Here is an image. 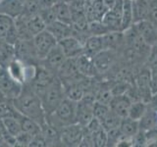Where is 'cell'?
<instances>
[{"label":"cell","mask_w":157,"mask_h":147,"mask_svg":"<svg viewBox=\"0 0 157 147\" xmlns=\"http://www.w3.org/2000/svg\"><path fill=\"white\" fill-rule=\"evenodd\" d=\"M12 104L20 114L36 121L41 126L45 125L46 114L42 107L40 98L28 83L23 85L21 92L12 100Z\"/></svg>","instance_id":"obj_1"},{"label":"cell","mask_w":157,"mask_h":147,"mask_svg":"<svg viewBox=\"0 0 157 147\" xmlns=\"http://www.w3.org/2000/svg\"><path fill=\"white\" fill-rule=\"evenodd\" d=\"M46 123L59 130L77 123V102L65 98L52 114L46 116Z\"/></svg>","instance_id":"obj_2"},{"label":"cell","mask_w":157,"mask_h":147,"mask_svg":"<svg viewBox=\"0 0 157 147\" xmlns=\"http://www.w3.org/2000/svg\"><path fill=\"white\" fill-rule=\"evenodd\" d=\"M39 98L46 116L52 114L66 98L64 86L60 78L58 77L54 78L53 81L45 88V90L39 95Z\"/></svg>","instance_id":"obj_3"},{"label":"cell","mask_w":157,"mask_h":147,"mask_svg":"<svg viewBox=\"0 0 157 147\" xmlns=\"http://www.w3.org/2000/svg\"><path fill=\"white\" fill-rule=\"evenodd\" d=\"M95 103L94 93L87 92L80 101L77 102V123L82 126H87L93 116V106Z\"/></svg>","instance_id":"obj_4"},{"label":"cell","mask_w":157,"mask_h":147,"mask_svg":"<svg viewBox=\"0 0 157 147\" xmlns=\"http://www.w3.org/2000/svg\"><path fill=\"white\" fill-rule=\"evenodd\" d=\"M122 12L123 0H117L103 15L101 22L110 32H122Z\"/></svg>","instance_id":"obj_5"},{"label":"cell","mask_w":157,"mask_h":147,"mask_svg":"<svg viewBox=\"0 0 157 147\" xmlns=\"http://www.w3.org/2000/svg\"><path fill=\"white\" fill-rule=\"evenodd\" d=\"M33 44L36 47V55L40 61L46 57L51 49L58 44L57 39L45 28L44 31L37 33L33 36Z\"/></svg>","instance_id":"obj_6"},{"label":"cell","mask_w":157,"mask_h":147,"mask_svg":"<svg viewBox=\"0 0 157 147\" xmlns=\"http://www.w3.org/2000/svg\"><path fill=\"white\" fill-rule=\"evenodd\" d=\"M56 77L57 76L53 75L47 69L37 64L36 69V74H34L33 80L28 85H29V86L33 88V90L39 96Z\"/></svg>","instance_id":"obj_7"},{"label":"cell","mask_w":157,"mask_h":147,"mask_svg":"<svg viewBox=\"0 0 157 147\" xmlns=\"http://www.w3.org/2000/svg\"><path fill=\"white\" fill-rule=\"evenodd\" d=\"M150 69H142L135 77V85L137 95L140 96V100L148 104L152 92L150 88Z\"/></svg>","instance_id":"obj_8"},{"label":"cell","mask_w":157,"mask_h":147,"mask_svg":"<svg viewBox=\"0 0 157 147\" xmlns=\"http://www.w3.org/2000/svg\"><path fill=\"white\" fill-rule=\"evenodd\" d=\"M83 134V126L78 123L69 125L60 130L62 146L75 147L80 146Z\"/></svg>","instance_id":"obj_9"},{"label":"cell","mask_w":157,"mask_h":147,"mask_svg":"<svg viewBox=\"0 0 157 147\" xmlns=\"http://www.w3.org/2000/svg\"><path fill=\"white\" fill-rule=\"evenodd\" d=\"M67 57L64 54L62 48L59 46V44H57L56 46H54L50 52H49L46 57L39 61V65H41L44 67L49 72H51L53 75L57 76L58 71L60 67L63 65V63L65 62Z\"/></svg>","instance_id":"obj_10"},{"label":"cell","mask_w":157,"mask_h":147,"mask_svg":"<svg viewBox=\"0 0 157 147\" xmlns=\"http://www.w3.org/2000/svg\"><path fill=\"white\" fill-rule=\"evenodd\" d=\"M23 88V85L15 81L10 76L8 71L4 68H0V89L6 94L10 99L16 98Z\"/></svg>","instance_id":"obj_11"},{"label":"cell","mask_w":157,"mask_h":147,"mask_svg":"<svg viewBox=\"0 0 157 147\" xmlns=\"http://www.w3.org/2000/svg\"><path fill=\"white\" fill-rule=\"evenodd\" d=\"M134 28L149 46H153L157 43V27L150 20L137 22L134 24Z\"/></svg>","instance_id":"obj_12"},{"label":"cell","mask_w":157,"mask_h":147,"mask_svg":"<svg viewBox=\"0 0 157 147\" xmlns=\"http://www.w3.org/2000/svg\"><path fill=\"white\" fill-rule=\"evenodd\" d=\"M67 58H77L83 53V44L75 36H69L58 41Z\"/></svg>","instance_id":"obj_13"},{"label":"cell","mask_w":157,"mask_h":147,"mask_svg":"<svg viewBox=\"0 0 157 147\" xmlns=\"http://www.w3.org/2000/svg\"><path fill=\"white\" fill-rule=\"evenodd\" d=\"M92 62L96 70L97 75L105 74L110 69L114 62V54L113 50H102L92 57Z\"/></svg>","instance_id":"obj_14"},{"label":"cell","mask_w":157,"mask_h":147,"mask_svg":"<svg viewBox=\"0 0 157 147\" xmlns=\"http://www.w3.org/2000/svg\"><path fill=\"white\" fill-rule=\"evenodd\" d=\"M131 98L126 93L120 95H115L113 97L112 101L110 102V109L115 112L117 115H119L122 119L126 118L129 115V110L132 104Z\"/></svg>","instance_id":"obj_15"},{"label":"cell","mask_w":157,"mask_h":147,"mask_svg":"<svg viewBox=\"0 0 157 147\" xmlns=\"http://www.w3.org/2000/svg\"><path fill=\"white\" fill-rule=\"evenodd\" d=\"M46 29L57 39V41H60L64 38L71 36L73 32V28L71 24L60 22L58 20L47 24Z\"/></svg>","instance_id":"obj_16"},{"label":"cell","mask_w":157,"mask_h":147,"mask_svg":"<svg viewBox=\"0 0 157 147\" xmlns=\"http://www.w3.org/2000/svg\"><path fill=\"white\" fill-rule=\"evenodd\" d=\"M132 14H134V24L149 20L150 4L149 0H132Z\"/></svg>","instance_id":"obj_17"},{"label":"cell","mask_w":157,"mask_h":147,"mask_svg":"<svg viewBox=\"0 0 157 147\" xmlns=\"http://www.w3.org/2000/svg\"><path fill=\"white\" fill-rule=\"evenodd\" d=\"M24 3L21 0H2L0 2V13L17 19L23 14Z\"/></svg>","instance_id":"obj_18"},{"label":"cell","mask_w":157,"mask_h":147,"mask_svg":"<svg viewBox=\"0 0 157 147\" xmlns=\"http://www.w3.org/2000/svg\"><path fill=\"white\" fill-rule=\"evenodd\" d=\"M76 65L78 71L82 76L90 77H96L97 73L92 62V58L88 57L86 54H81L80 56L76 58Z\"/></svg>","instance_id":"obj_19"},{"label":"cell","mask_w":157,"mask_h":147,"mask_svg":"<svg viewBox=\"0 0 157 147\" xmlns=\"http://www.w3.org/2000/svg\"><path fill=\"white\" fill-rule=\"evenodd\" d=\"M41 134L45 140L46 146H62L60 130L45 123L41 126Z\"/></svg>","instance_id":"obj_20"},{"label":"cell","mask_w":157,"mask_h":147,"mask_svg":"<svg viewBox=\"0 0 157 147\" xmlns=\"http://www.w3.org/2000/svg\"><path fill=\"white\" fill-rule=\"evenodd\" d=\"M104 50L103 48V39L99 36H90L83 43V54L88 57L95 56L97 53Z\"/></svg>","instance_id":"obj_21"},{"label":"cell","mask_w":157,"mask_h":147,"mask_svg":"<svg viewBox=\"0 0 157 147\" xmlns=\"http://www.w3.org/2000/svg\"><path fill=\"white\" fill-rule=\"evenodd\" d=\"M119 129L124 137L132 138L140 131V122L132 120L130 117L123 118Z\"/></svg>","instance_id":"obj_22"},{"label":"cell","mask_w":157,"mask_h":147,"mask_svg":"<svg viewBox=\"0 0 157 147\" xmlns=\"http://www.w3.org/2000/svg\"><path fill=\"white\" fill-rule=\"evenodd\" d=\"M16 116L20 121V124L22 126V130L25 132H28L29 134H31L33 136L37 135L39 134H41V126L36 123V121H33L29 118L24 116L16 110Z\"/></svg>","instance_id":"obj_23"},{"label":"cell","mask_w":157,"mask_h":147,"mask_svg":"<svg viewBox=\"0 0 157 147\" xmlns=\"http://www.w3.org/2000/svg\"><path fill=\"white\" fill-rule=\"evenodd\" d=\"M123 38V32H111L105 36H102L104 50H116L122 43Z\"/></svg>","instance_id":"obj_24"},{"label":"cell","mask_w":157,"mask_h":147,"mask_svg":"<svg viewBox=\"0 0 157 147\" xmlns=\"http://www.w3.org/2000/svg\"><path fill=\"white\" fill-rule=\"evenodd\" d=\"M25 67L26 65L22 62L15 58L14 60L9 64L6 70L10 74L15 81H19L20 83L24 85L25 83Z\"/></svg>","instance_id":"obj_25"},{"label":"cell","mask_w":157,"mask_h":147,"mask_svg":"<svg viewBox=\"0 0 157 147\" xmlns=\"http://www.w3.org/2000/svg\"><path fill=\"white\" fill-rule=\"evenodd\" d=\"M114 94H113L110 83L104 82L100 85H97L95 91V102L102 103V104L110 105Z\"/></svg>","instance_id":"obj_26"},{"label":"cell","mask_w":157,"mask_h":147,"mask_svg":"<svg viewBox=\"0 0 157 147\" xmlns=\"http://www.w3.org/2000/svg\"><path fill=\"white\" fill-rule=\"evenodd\" d=\"M15 59L14 45H11L2 40L0 43V68L6 69L8 65Z\"/></svg>","instance_id":"obj_27"},{"label":"cell","mask_w":157,"mask_h":147,"mask_svg":"<svg viewBox=\"0 0 157 147\" xmlns=\"http://www.w3.org/2000/svg\"><path fill=\"white\" fill-rule=\"evenodd\" d=\"M134 24V14H132V0H123L122 12V27L121 29L124 32Z\"/></svg>","instance_id":"obj_28"},{"label":"cell","mask_w":157,"mask_h":147,"mask_svg":"<svg viewBox=\"0 0 157 147\" xmlns=\"http://www.w3.org/2000/svg\"><path fill=\"white\" fill-rule=\"evenodd\" d=\"M54 9L58 21L72 26V9L70 5L64 1H60L54 5Z\"/></svg>","instance_id":"obj_29"},{"label":"cell","mask_w":157,"mask_h":147,"mask_svg":"<svg viewBox=\"0 0 157 147\" xmlns=\"http://www.w3.org/2000/svg\"><path fill=\"white\" fill-rule=\"evenodd\" d=\"M23 17V16H22ZM25 21H26V24L27 28L29 31V32L32 33V36H36L37 33H39L40 32L44 31L46 28V24L43 22V20L41 19V17L39 16L38 14L33 15V16H31L29 18H25Z\"/></svg>","instance_id":"obj_30"},{"label":"cell","mask_w":157,"mask_h":147,"mask_svg":"<svg viewBox=\"0 0 157 147\" xmlns=\"http://www.w3.org/2000/svg\"><path fill=\"white\" fill-rule=\"evenodd\" d=\"M147 108H148V104L144 101L141 100L132 101L130 107L128 117H130L132 120L140 121L145 114V112L147 111Z\"/></svg>","instance_id":"obj_31"},{"label":"cell","mask_w":157,"mask_h":147,"mask_svg":"<svg viewBox=\"0 0 157 147\" xmlns=\"http://www.w3.org/2000/svg\"><path fill=\"white\" fill-rule=\"evenodd\" d=\"M3 125L6 129L8 134L16 137L20 132L22 131V126L20 124V121L16 116V112H15L14 116H10L7 118H4L2 120Z\"/></svg>","instance_id":"obj_32"},{"label":"cell","mask_w":157,"mask_h":147,"mask_svg":"<svg viewBox=\"0 0 157 147\" xmlns=\"http://www.w3.org/2000/svg\"><path fill=\"white\" fill-rule=\"evenodd\" d=\"M121 121H122V118L119 115H117L115 112H113L111 110L109 112V114L105 117V119L101 122V125L103 126V129H104L106 131H109L111 130L119 127L120 124H121Z\"/></svg>","instance_id":"obj_33"},{"label":"cell","mask_w":157,"mask_h":147,"mask_svg":"<svg viewBox=\"0 0 157 147\" xmlns=\"http://www.w3.org/2000/svg\"><path fill=\"white\" fill-rule=\"evenodd\" d=\"M15 27V19L0 13V38L4 39L10 31Z\"/></svg>","instance_id":"obj_34"},{"label":"cell","mask_w":157,"mask_h":147,"mask_svg":"<svg viewBox=\"0 0 157 147\" xmlns=\"http://www.w3.org/2000/svg\"><path fill=\"white\" fill-rule=\"evenodd\" d=\"M111 32L101 21H92L88 23V33L90 36H105Z\"/></svg>","instance_id":"obj_35"},{"label":"cell","mask_w":157,"mask_h":147,"mask_svg":"<svg viewBox=\"0 0 157 147\" xmlns=\"http://www.w3.org/2000/svg\"><path fill=\"white\" fill-rule=\"evenodd\" d=\"M110 111H111L110 106L106 104H102V103L95 102L94 106H93V116L100 123L105 119V117L109 114Z\"/></svg>","instance_id":"obj_36"},{"label":"cell","mask_w":157,"mask_h":147,"mask_svg":"<svg viewBox=\"0 0 157 147\" xmlns=\"http://www.w3.org/2000/svg\"><path fill=\"white\" fill-rule=\"evenodd\" d=\"M38 15L41 17V19L43 20V22L45 23L46 26L57 20L56 19V13H55V9H54V6L49 7V8L40 9V10H39V12H38Z\"/></svg>","instance_id":"obj_37"},{"label":"cell","mask_w":157,"mask_h":147,"mask_svg":"<svg viewBox=\"0 0 157 147\" xmlns=\"http://www.w3.org/2000/svg\"><path fill=\"white\" fill-rule=\"evenodd\" d=\"M92 137H93V143H94L95 147L107 146L108 136H107V131L104 129H101L99 131H97Z\"/></svg>","instance_id":"obj_38"},{"label":"cell","mask_w":157,"mask_h":147,"mask_svg":"<svg viewBox=\"0 0 157 147\" xmlns=\"http://www.w3.org/2000/svg\"><path fill=\"white\" fill-rule=\"evenodd\" d=\"M15 112H16V109L14 108L12 102L0 104V120H3L4 118L10 116H14Z\"/></svg>","instance_id":"obj_39"},{"label":"cell","mask_w":157,"mask_h":147,"mask_svg":"<svg viewBox=\"0 0 157 147\" xmlns=\"http://www.w3.org/2000/svg\"><path fill=\"white\" fill-rule=\"evenodd\" d=\"M33 139V135L29 134L28 132L21 131L20 134L16 136V142H17V146H22V147H27L29 146V143Z\"/></svg>","instance_id":"obj_40"},{"label":"cell","mask_w":157,"mask_h":147,"mask_svg":"<svg viewBox=\"0 0 157 147\" xmlns=\"http://www.w3.org/2000/svg\"><path fill=\"white\" fill-rule=\"evenodd\" d=\"M150 17L149 20L157 27V0H149Z\"/></svg>","instance_id":"obj_41"},{"label":"cell","mask_w":157,"mask_h":147,"mask_svg":"<svg viewBox=\"0 0 157 147\" xmlns=\"http://www.w3.org/2000/svg\"><path fill=\"white\" fill-rule=\"evenodd\" d=\"M29 146H36V147H42V146H46L45 140H44V137L42 134H39L37 135L33 136V139L29 143Z\"/></svg>","instance_id":"obj_42"},{"label":"cell","mask_w":157,"mask_h":147,"mask_svg":"<svg viewBox=\"0 0 157 147\" xmlns=\"http://www.w3.org/2000/svg\"><path fill=\"white\" fill-rule=\"evenodd\" d=\"M9 102H12V100L0 89V104H5V103H9Z\"/></svg>","instance_id":"obj_43"},{"label":"cell","mask_w":157,"mask_h":147,"mask_svg":"<svg viewBox=\"0 0 157 147\" xmlns=\"http://www.w3.org/2000/svg\"><path fill=\"white\" fill-rule=\"evenodd\" d=\"M148 104H151L152 105V109L157 111V93H155V94L152 95Z\"/></svg>","instance_id":"obj_44"},{"label":"cell","mask_w":157,"mask_h":147,"mask_svg":"<svg viewBox=\"0 0 157 147\" xmlns=\"http://www.w3.org/2000/svg\"><path fill=\"white\" fill-rule=\"evenodd\" d=\"M103 1H104V3L106 4V6L108 8H110L112 5L117 1V0H103Z\"/></svg>","instance_id":"obj_45"},{"label":"cell","mask_w":157,"mask_h":147,"mask_svg":"<svg viewBox=\"0 0 157 147\" xmlns=\"http://www.w3.org/2000/svg\"><path fill=\"white\" fill-rule=\"evenodd\" d=\"M1 1H2V0H0V2H1Z\"/></svg>","instance_id":"obj_46"},{"label":"cell","mask_w":157,"mask_h":147,"mask_svg":"<svg viewBox=\"0 0 157 147\" xmlns=\"http://www.w3.org/2000/svg\"></svg>","instance_id":"obj_47"}]
</instances>
